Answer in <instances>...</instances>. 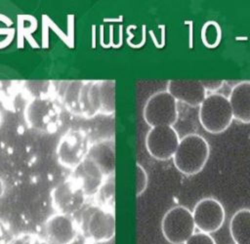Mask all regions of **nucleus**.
Returning <instances> with one entry per match:
<instances>
[{
  "label": "nucleus",
  "mask_w": 250,
  "mask_h": 244,
  "mask_svg": "<svg viewBox=\"0 0 250 244\" xmlns=\"http://www.w3.org/2000/svg\"><path fill=\"white\" fill-rule=\"evenodd\" d=\"M209 155L210 146L207 141L198 134H188L180 140L173 162L179 172L193 176L203 170Z\"/></svg>",
  "instance_id": "nucleus-1"
},
{
  "label": "nucleus",
  "mask_w": 250,
  "mask_h": 244,
  "mask_svg": "<svg viewBox=\"0 0 250 244\" xmlns=\"http://www.w3.org/2000/svg\"><path fill=\"white\" fill-rule=\"evenodd\" d=\"M79 232L92 244L111 240L115 234V217L113 210L102 205H91L82 214L78 222Z\"/></svg>",
  "instance_id": "nucleus-2"
},
{
  "label": "nucleus",
  "mask_w": 250,
  "mask_h": 244,
  "mask_svg": "<svg viewBox=\"0 0 250 244\" xmlns=\"http://www.w3.org/2000/svg\"><path fill=\"white\" fill-rule=\"evenodd\" d=\"M198 119L208 133L221 134L225 132L233 120L228 97L219 93L207 95L199 105Z\"/></svg>",
  "instance_id": "nucleus-3"
},
{
  "label": "nucleus",
  "mask_w": 250,
  "mask_h": 244,
  "mask_svg": "<svg viewBox=\"0 0 250 244\" xmlns=\"http://www.w3.org/2000/svg\"><path fill=\"white\" fill-rule=\"evenodd\" d=\"M194 229L191 211L182 205L169 209L161 221L162 234L171 244H184L194 233Z\"/></svg>",
  "instance_id": "nucleus-4"
},
{
  "label": "nucleus",
  "mask_w": 250,
  "mask_h": 244,
  "mask_svg": "<svg viewBox=\"0 0 250 244\" xmlns=\"http://www.w3.org/2000/svg\"><path fill=\"white\" fill-rule=\"evenodd\" d=\"M143 114L150 127L173 126L178 119L177 101L167 91H159L148 98Z\"/></svg>",
  "instance_id": "nucleus-5"
},
{
  "label": "nucleus",
  "mask_w": 250,
  "mask_h": 244,
  "mask_svg": "<svg viewBox=\"0 0 250 244\" xmlns=\"http://www.w3.org/2000/svg\"><path fill=\"white\" fill-rule=\"evenodd\" d=\"M180 142V137L173 126L151 127L146 137V147L151 157L166 161L173 158Z\"/></svg>",
  "instance_id": "nucleus-6"
},
{
  "label": "nucleus",
  "mask_w": 250,
  "mask_h": 244,
  "mask_svg": "<svg viewBox=\"0 0 250 244\" xmlns=\"http://www.w3.org/2000/svg\"><path fill=\"white\" fill-rule=\"evenodd\" d=\"M90 146L86 135L80 131L65 133L57 147L59 162L66 168L75 169L88 155Z\"/></svg>",
  "instance_id": "nucleus-7"
},
{
  "label": "nucleus",
  "mask_w": 250,
  "mask_h": 244,
  "mask_svg": "<svg viewBox=\"0 0 250 244\" xmlns=\"http://www.w3.org/2000/svg\"><path fill=\"white\" fill-rule=\"evenodd\" d=\"M195 227L201 232L211 234L224 224L226 213L222 203L213 197L200 199L192 210Z\"/></svg>",
  "instance_id": "nucleus-8"
},
{
  "label": "nucleus",
  "mask_w": 250,
  "mask_h": 244,
  "mask_svg": "<svg viewBox=\"0 0 250 244\" xmlns=\"http://www.w3.org/2000/svg\"><path fill=\"white\" fill-rule=\"evenodd\" d=\"M87 199L82 187L70 177L52 191V202L57 213L73 215L81 209Z\"/></svg>",
  "instance_id": "nucleus-9"
},
{
  "label": "nucleus",
  "mask_w": 250,
  "mask_h": 244,
  "mask_svg": "<svg viewBox=\"0 0 250 244\" xmlns=\"http://www.w3.org/2000/svg\"><path fill=\"white\" fill-rule=\"evenodd\" d=\"M45 239L50 244H72L79 232L78 223L69 215L55 213L45 223Z\"/></svg>",
  "instance_id": "nucleus-10"
},
{
  "label": "nucleus",
  "mask_w": 250,
  "mask_h": 244,
  "mask_svg": "<svg viewBox=\"0 0 250 244\" xmlns=\"http://www.w3.org/2000/svg\"><path fill=\"white\" fill-rule=\"evenodd\" d=\"M166 89L176 101L183 102L191 107L199 106L207 96L200 80H169Z\"/></svg>",
  "instance_id": "nucleus-11"
},
{
  "label": "nucleus",
  "mask_w": 250,
  "mask_h": 244,
  "mask_svg": "<svg viewBox=\"0 0 250 244\" xmlns=\"http://www.w3.org/2000/svg\"><path fill=\"white\" fill-rule=\"evenodd\" d=\"M73 170L74 174L71 177L79 183L87 197L96 195L107 178L88 156Z\"/></svg>",
  "instance_id": "nucleus-12"
},
{
  "label": "nucleus",
  "mask_w": 250,
  "mask_h": 244,
  "mask_svg": "<svg viewBox=\"0 0 250 244\" xmlns=\"http://www.w3.org/2000/svg\"><path fill=\"white\" fill-rule=\"evenodd\" d=\"M231 106L233 119L250 123V81H241L234 85L228 97Z\"/></svg>",
  "instance_id": "nucleus-13"
},
{
  "label": "nucleus",
  "mask_w": 250,
  "mask_h": 244,
  "mask_svg": "<svg viewBox=\"0 0 250 244\" xmlns=\"http://www.w3.org/2000/svg\"><path fill=\"white\" fill-rule=\"evenodd\" d=\"M103 171L105 177L114 175V142L113 141H103L90 146L88 155Z\"/></svg>",
  "instance_id": "nucleus-14"
},
{
  "label": "nucleus",
  "mask_w": 250,
  "mask_h": 244,
  "mask_svg": "<svg viewBox=\"0 0 250 244\" xmlns=\"http://www.w3.org/2000/svg\"><path fill=\"white\" fill-rule=\"evenodd\" d=\"M229 233L235 244H250V209L243 208L232 215Z\"/></svg>",
  "instance_id": "nucleus-15"
},
{
  "label": "nucleus",
  "mask_w": 250,
  "mask_h": 244,
  "mask_svg": "<svg viewBox=\"0 0 250 244\" xmlns=\"http://www.w3.org/2000/svg\"><path fill=\"white\" fill-rule=\"evenodd\" d=\"M222 37L220 25L216 21H207L201 29V38L207 48H215L219 45Z\"/></svg>",
  "instance_id": "nucleus-16"
},
{
  "label": "nucleus",
  "mask_w": 250,
  "mask_h": 244,
  "mask_svg": "<svg viewBox=\"0 0 250 244\" xmlns=\"http://www.w3.org/2000/svg\"><path fill=\"white\" fill-rule=\"evenodd\" d=\"M9 244H50L45 237L32 233H22L12 238Z\"/></svg>",
  "instance_id": "nucleus-17"
},
{
  "label": "nucleus",
  "mask_w": 250,
  "mask_h": 244,
  "mask_svg": "<svg viewBox=\"0 0 250 244\" xmlns=\"http://www.w3.org/2000/svg\"><path fill=\"white\" fill-rule=\"evenodd\" d=\"M136 184H137V196H140L146 188L148 183V178L146 170L139 163L136 164Z\"/></svg>",
  "instance_id": "nucleus-18"
},
{
  "label": "nucleus",
  "mask_w": 250,
  "mask_h": 244,
  "mask_svg": "<svg viewBox=\"0 0 250 244\" xmlns=\"http://www.w3.org/2000/svg\"><path fill=\"white\" fill-rule=\"evenodd\" d=\"M184 244H216V241L210 234L200 231L193 233Z\"/></svg>",
  "instance_id": "nucleus-19"
},
{
  "label": "nucleus",
  "mask_w": 250,
  "mask_h": 244,
  "mask_svg": "<svg viewBox=\"0 0 250 244\" xmlns=\"http://www.w3.org/2000/svg\"><path fill=\"white\" fill-rule=\"evenodd\" d=\"M201 84L207 92H210L211 94L215 93L217 90L221 89L222 86L224 85V80L223 79H206V80H200Z\"/></svg>",
  "instance_id": "nucleus-20"
},
{
  "label": "nucleus",
  "mask_w": 250,
  "mask_h": 244,
  "mask_svg": "<svg viewBox=\"0 0 250 244\" xmlns=\"http://www.w3.org/2000/svg\"><path fill=\"white\" fill-rule=\"evenodd\" d=\"M10 229L6 224L0 219V244H9L12 240Z\"/></svg>",
  "instance_id": "nucleus-21"
}]
</instances>
